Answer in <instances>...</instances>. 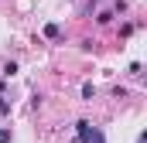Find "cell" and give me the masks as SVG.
<instances>
[{"label":"cell","mask_w":147,"mask_h":143,"mask_svg":"<svg viewBox=\"0 0 147 143\" xmlns=\"http://www.w3.org/2000/svg\"><path fill=\"white\" fill-rule=\"evenodd\" d=\"M86 143H106V136H103V130H89V136H86Z\"/></svg>","instance_id":"obj_2"},{"label":"cell","mask_w":147,"mask_h":143,"mask_svg":"<svg viewBox=\"0 0 147 143\" xmlns=\"http://www.w3.org/2000/svg\"><path fill=\"white\" fill-rule=\"evenodd\" d=\"M0 143H10V130L7 126H0Z\"/></svg>","instance_id":"obj_8"},{"label":"cell","mask_w":147,"mask_h":143,"mask_svg":"<svg viewBox=\"0 0 147 143\" xmlns=\"http://www.w3.org/2000/svg\"><path fill=\"white\" fill-rule=\"evenodd\" d=\"M58 34H62V27H58V24H45V37H48V41H55Z\"/></svg>","instance_id":"obj_3"},{"label":"cell","mask_w":147,"mask_h":143,"mask_svg":"<svg viewBox=\"0 0 147 143\" xmlns=\"http://www.w3.org/2000/svg\"><path fill=\"white\" fill-rule=\"evenodd\" d=\"M0 75H3V78H14V75H17V65H14V61H7V65L0 68Z\"/></svg>","instance_id":"obj_5"},{"label":"cell","mask_w":147,"mask_h":143,"mask_svg":"<svg viewBox=\"0 0 147 143\" xmlns=\"http://www.w3.org/2000/svg\"><path fill=\"white\" fill-rule=\"evenodd\" d=\"M92 96H96V85H92V82H86V85H82V99H86V102H92Z\"/></svg>","instance_id":"obj_4"},{"label":"cell","mask_w":147,"mask_h":143,"mask_svg":"<svg viewBox=\"0 0 147 143\" xmlns=\"http://www.w3.org/2000/svg\"><path fill=\"white\" fill-rule=\"evenodd\" d=\"M0 116H10V102L3 99V92H0Z\"/></svg>","instance_id":"obj_6"},{"label":"cell","mask_w":147,"mask_h":143,"mask_svg":"<svg viewBox=\"0 0 147 143\" xmlns=\"http://www.w3.org/2000/svg\"><path fill=\"white\" fill-rule=\"evenodd\" d=\"M89 130H92V123H89V119H79V123H75V140L72 143H86Z\"/></svg>","instance_id":"obj_1"},{"label":"cell","mask_w":147,"mask_h":143,"mask_svg":"<svg viewBox=\"0 0 147 143\" xmlns=\"http://www.w3.org/2000/svg\"><path fill=\"white\" fill-rule=\"evenodd\" d=\"M137 143H147V136H144V133H140V136H137Z\"/></svg>","instance_id":"obj_9"},{"label":"cell","mask_w":147,"mask_h":143,"mask_svg":"<svg viewBox=\"0 0 147 143\" xmlns=\"http://www.w3.org/2000/svg\"><path fill=\"white\" fill-rule=\"evenodd\" d=\"M96 21H99V24H110V21H113V10H103V14H99Z\"/></svg>","instance_id":"obj_7"}]
</instances>
